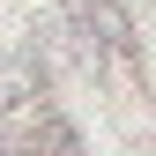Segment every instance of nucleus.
Instances as JSON below:
<instances>
[{
  "label": "nucleus",
  "mask_w": 156,
  "mask_h": 156,
  "mask_svg": "<svg viewBox=\"0 0 156 156\" xmlns=\"http://www.w3.org/2000/svg\"><path fill=\"white\" fill-rule=\"evenodd\" d=\"M37 97H45L37 52H0V119H8V112H30Z\"/></svg>",
  "instance_id": "nucleus-1"
},
{
  "label": "nucleus",
  "mask_w": 156,
  "mask_h": 156,
  "mask_svg": "<svg viewBox=\"0 0 156 156\" xmlns=\"http://www.w3.org/2000/svg\"><path fill=\"white\" fill-rule=\"evenodd\" d=\"M89 30L104 37L112 52H126V15H119V0H89Z\"/></svg>",
  "instance_id": "nucleus-3"
},
{
  "label": "nucleus",
  "mask_w": 156,
  "mask_h": 156,
  "mask_svg": "<svg viewBox=\"0 0 156 156\" xmlns=\"http://www.w3.org/2000/svg\"><path fill=\"white\" fill-rule=\"evenodd\" d=\"M30 156H82V134H74L67 119H45L37 141H30Z\"/></svg>",
  "instance_id": "nucleus-2"
}]
</instances>
